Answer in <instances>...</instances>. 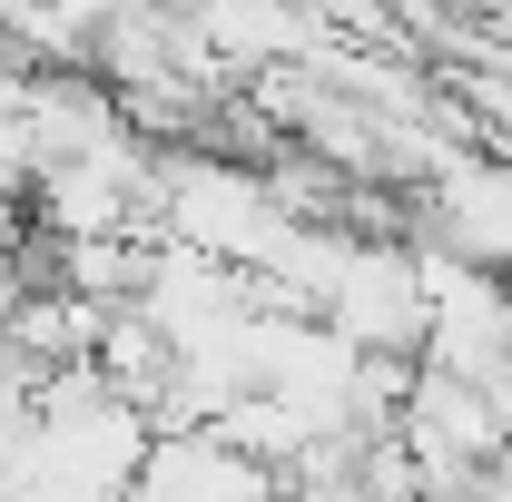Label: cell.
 I'll use <instances>...</instances> for the list:
<instances>
[{
	"mask_svg": "<svg viewBox=\"0 0 512 502\" xmlns=\"http://www.w3.org/2000/svg\"><path fill=\"white\" fill-rule=\"evenodd\" d=\"M266 493H276V473L247 463L227 434H207V424H158L119 502H266Z\"/></svg>",
	"mask_w": 512,
	"mask_h": 502,
	"instance_id": "1",
	"label": "cell"
}]
</instances>
